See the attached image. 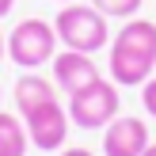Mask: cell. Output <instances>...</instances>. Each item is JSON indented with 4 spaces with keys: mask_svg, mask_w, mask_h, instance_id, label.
<instances>
[{
    "mask_svg": "<svg viewBox=\"0 0 156 156\" xmlns=\"http://www.w3.org/2000/svg\"><path fill=\"white\" fill-rule=\"evenodd\" d=\"M27 126H23L19 114H8L0 111V156H27Z\"/></svg>",
    "mask_w": 156,
    "mask_h": 156,
    "instance_id": "cell-9",
    "label": "cell"
},
{
    "mask_svg": "<svg viewBox=\"0 0 156 156\" xmlns=\"http://www.w3.org/2000/svg\"><path fill=\"white\" fill-rule=\"evenodd\" d=\"M4 57H8V34L0 30V61H4Z\"/></svg>",
    "mask_w": 156,
    "mask_h": 156,
    "instance_id": "cell-13",
    "label": "cell"
},
{
    "mask_svg": "<svg viewBox=\"0 0 156 156\" xmlns=\"http://www.w3.org/2000/svg\"><path fill=\"white\" fill-rule=\"evenodd\" d=\"M141 156H156V141H152V145H149V149H145Z\"/></svg>",
    "mask_w": 156,
    "mask_h": 156,
    "instance_id": "cell-15",
    "label": "cell"
},
{
    "mask_svg": "<svg viewBox=\"0 0 156 156\" xmlns=\"http://www.w3.org/2000/svg\"><path fill=\"white\" fill-rule=\"evenodd\" d=\"M12 4H15V0H0V19H4L8 12H12Z\"/></svg>",
    "mask_w": 156,
    "mask_h": 156,
    "instance_id": "cell-14",
    "label": "cell"
},
{
    "mask_svg": "<svg viewBox=\"0 0 156 156\" xmlns=\"http://www.w3.org/2000/svg\"><path fill=\"white\" fill-rule=\"evenodd\" d=\"M107 19H133L141 12V0H91Z\"/></svg>",
    "mask_w": 156,
    "mask_h": 156,
    "instance_id": "cell-10",
    "label": "cell"
},
{
    "mask_svg": "<svg viewBox=\"0 0 156 156\" xmlns=\"http://www.w3.org/2000/svg\"><path fill=\"white\" fill-rule=\"evenodd\" d=\"M23 126H27V137H30L34 149L61 152L65 141H69V126H73V122H69L65 103H61V99H50V103L34 107L30 114H23Z\"/></svg>",
    "mask_w": 156,
    "mask_h": 156,
    "instance_id": "cell-5",
    "label": "cell"
},
{
    "mask_svg": "<svg viewBox=\"0 0 156 156\" xmlns=\"http://www.w3.org/2000/svg\"><path fill=\"white\" fill-rule=\"evenodd\" d=\"M141 103H145V111H149V118H156V76H149V80L141 84Z\"/></svg>",
    "mask_w": 156,
    "mask_h": 156,
    "instance_id": "cell-11",
    "label": "cell"
},
{
    "mask_svg": "<svg viewBox=\"0 0 156 156\" xmlns=\"http://www.w3.org/2000/svg\"><path fill=\"white\" fill-rule=\"evenodd\" d=\"M149 145V126L145 118H133V114H118L103 129V156H141Z\"/></svg>",
    "mask_w": 156,
    "mask_h": 156,
    "instance_id": "cell-7",
    "label": "cell"
},
{
    "mask_svg": "<svg viewBox=\"0 0 156 156\" xmlns=\"http://www.w3.org/2000/svg\"><path fill=\"white\" fill-rule=\"evenodd\" d=\"M0 99H4V88H0Z\"/></svg>",
    "mask_w": 156,
    "mask_h": 156,
    "instance_id": "cell-17",
    "label": "cell"
},
{
    "mask_svg": "<svg viewBox=\"0 0 156 156\" xmlns=\"http://www.w3.org/2000/svg\"><path fill=\"white\" fill-rule=\"evenodd\" d=\"M61 156H95L91 149H61Z\"/></svg>",
    "mask_w": 156,
    "mask_h": 156,
    "instance_id": "cell-12",
    "label": "cell"
},
{
    "mask_svg": "<svg viewBox=\"0 0 156 156\" xmlns=\"http://www.w3.org/2000/svg\"><path fill=\"white\" fill-rule=\"evenodd\" d=\"M118 107H122L118 84L114 80H95L91 88L69 95L65 111H69V122H73L76 129H107L118 118Z\"/></svg>",
    "mask_w": 156,
    "mask_h": 156,
    "instance_id": "cell-4",
    "label": "cell"
},
{
    "mask_svg": "<svg viewBox=\"0 0 156 156\" xmlns=\"http://www.w3.org/2000/svg\"><path fill=\"white\" fill-rule=\"evenodd\" d=\"M61 4H73V0H61Z\"/></svg>",
    "mask_w": 156,
    "mask_h": 156,
    "instance_id": "cell-16",
    "label": "cell"
},
{
    "mask_svg": "<svg viewBox=\"0 0 156 156\" xmlns=\"http://www.w3.org/2000/svg\"><path fill=\"white\" fill-rule=\"evenodd\" d=\"M95 80H103V76H99V65L91 61V53H80V50H61L57 57H53V84H57V91H65V95H76V91L91 88Z\"/></svg>",
    "mask_w": 156,
    "mask_h": 156,
    "instance_id": "cell-6",
    "label": "cell"
},
{
    "mask_svg": "<svg viewBox=\"0 0 156 156\" xmlns=\"http://www.w3.org/2000/svg\"><path fill=\"white\" fill-rule=\"evenodd\" d=\"M8 57L19 69H42L46 61L57 57V30L46 19H19L8 34Z\"/></svg>",
    "mask_w": 156,
    "mask_h": 156,
    "instance_id": "cell-3",
    "label": "cell"
},
{
    "mask_svg": "<svg viewBox=\"0 0 156 156\" xmlns=\"http://www.w3.org/2000/svg\"><path fill=\"white\" fill-rule=\"evenodd\" d=\"M57 42L65 50H80V53H95L103 46H111V30H107V15L95 4H65L53 19Z\"/></svg>",
    "mask_w": 156,
    "mask_h": 156,
    "instance_id": "cell-2",
    "label": "cell"
},
{
    "mask_svg": "<svg viewBox=\"0 0 156 156\" xmlns=\"http://www.w3.org/2000/svg\"><path fill=\"white\" fill-rule=\"evenodd\" d=\"M107 69L118 88H141L156 73V23L137 15L122 23V30L111 38Z\"/></svg>",
    "mask_w": 156,
    "mask_h": 156,
    "instance_id": "cell-1",
    "label": "cell"
},
{
    "mask_svg": "<svg viewBox=\"0 0 156 156\" xmlns=\"http://www.w3.org/2000/svg\"><path fill=\"white\" fill-rule=\"evenodd\" d=\"M12 99H15V111H19V118H23V114H30L34 107L57 99V84L46 80V76H38V73H23L19 80H15V88H12Z\"/></svg>",
    "mask_w": 156,
    "mask_h": 156,
    "instance_id": "cell-8",
    "label": "cell"
}]
</instances>
